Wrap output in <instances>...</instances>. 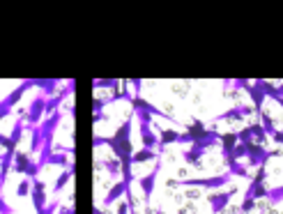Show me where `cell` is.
<instances>
[{
    "mask_svg": "<svg viewBox=\"0 0 283 214\" xmlns=\"http://www.w3.org/2000/svg\"><path fill=\"white\" fill-rule=\"evenodd\" d=\"M233 180L230 173H221V175H209V177H184V180H175L178 187L184 189H207V191H217L219 187H226Z\"/></svg>",
    "mask_w": 283,
    "mask_h": 214,
    "instance_id": "6da1fadb",
    "label": "cell"
},
{
    "mask_svg": "<svg viewBox=\"0 0 283 214\" xmlns=\"http://www.w3.org/2000/svg\"><path fill=\"white\" fill-rule=\"evenodd\" d=\"M159 170H161V157L154 159V168L150 170L148 175L138 177V187L143 191V200H145V207L150 209V200H152V194H154V185H157V177H159Z\"/></svg>",
    "mask_w": 283,
    "mask_h": 214,
    "instance_id": "7a4b0ae2",
    "label": "cell"
},
{
    "mask_svg": "<svg viewBox=\"0 0 283 214\" xmlns=\"http://www.w3.org/2000/svg\"><path fill=\"white\" fill-rule=\"evenodd\" d=\"M272 159L269 157V150L265 145H258V143H246V168H258V166H267V161Z\"/></svg>",
    "mask_w": 283,
    "mask_h": 214,
    "instance_id": "3957f363",
    "label": "cell"
},
{
    "mask_svg": "<svg viewBox=\"0 0 283 214\" xmlns=\"http://www.w3.org/2000/svg\"><path fill=\"white\" fill-rule=\"evenodd\" d=\"M249 115H254V106H251V104H235V106H230L228 111H224V113H219L217 118L212 120V127H217L219 122H230V120H242V118H249Z\"/></svg>",
    "mask_w": 283,
    "mask_h": 214,
    "instance_id": "277c9868",
    "label": "cell"
},
{
    "mask_svg": "<svg viewBox=\"0 0 283 214\" xmlns=\"http://www.w3.org/2000/svg\"><path fill=\"white\" fill-rule=\"evenodd\" d=\"M235 194H237V189L212 191V194H207V203H209V207H212V214H224L226 209H228V205H230V200H233Z\"/></svg>",
    "mask_w": 283,
    "mask_h": 214,
    "instance_id": "5b68a950",
    "label": "cell"
},
{
    "mask_svg": "<svg viewBox=\"0 0 283 214\" xmlns=\"http://www.w3.org/2000/svg\"><path fill=\"white\" fill-rule=\"evenodd\" d=\"M219 143H221V155H224V159H228V157L233 155L235 145L239 143V140H237V131H226V134H219Z\"/></svg>",
    "mask_w": 283,
    "mask_h": 214,
    "instance_id": "8992f818",
    "label": "cell"
},
{
    "mask_svg": "<svg viewBox=\"0 0 283 214\" xmlns=\"http://www.w3.org/2000/svg\"><path fill=\"white\" fill-rule=\"evenodd\" d=\"M203 155H205V150L200 148L198 143H191V148L182 152V159L187 161L189 166H198L200 168V159H203Z\"/></svg>",
    "mask_w": 283,
    "mask_h": 214,
    "instance_id": "52a82bcc",
    "label": "cell"
},
{
    "mask_svg": "<svg viewBox=\"0 0 283 214\" xmlns=\"http://www.w3.org/2000/svg\"><path fill=\"white\" fill-rule=\"evenodd\" d=\"M267 196V187L265 182H254V180H249V189L244 191V198H251V200H263Z\"/></svg>",
    "mask_w": 283,
    "mask_h": 214,
    "instance_id": "ba28073f",
    "label": "cell"
},
{
    "mask_svg": "<svg viewBox=\"0 0 283 214\" xmlns=\"http://www.w3.org/2000/svg\"><path fill=\"white\" fill-rule=\"evenodd\" d=\"M140 143H143L145 150L157 148V134H154L152 125H140Z\"/></svg>",
    "mask_w": 283,
    "mask_h": 214,
    "instance_id": "9c48e42d",
    "label": "cell"
},
{
    "mask_svg": "<svg viewBox=\"0 0 283 214\" xmlns=\"http://www.w3.org/2000/svg\"><path fill=\"white\" fill-rule=\"evenodd\" d=\"M122 196H124V182L120 180V182H115V185L109 189V194L104 196V207H111V205L118 203Z\"/></svg>",
    "mask_w": 283,
    "mask_h": 214,
    "instance_id": "30bf717a",
    "label": "cell"
},
{
    "mask_svg": "<svg viewBox=\"0 0 283 214\" xmlns=\"http://www.w3.org/2000/svg\"><path fill=\"white\" fill-rule=\"evenodd\" d=\"M30 164H32V159L25 152H14V157H12V168H14V173H25L30 168Z\"/></svg>",
    "mask_w": 283,
    "mask_h": 214,
    "instance_id": "8fae6325",
    "label": "cell"
},
{
    "mask_svg": "<svg viewBox=\"0 0 283 214\" xmlns=\"http://www.w3.org/2000/svg\"><path fill=\"white\" fill-rule=\"evenodd\" d=\"M74 173H76V164H74V161H69V166H67V168L62 170V175L58 177V182H55V187H53V191H55V194H60V191L65 189V187H67V182H69V180L74 177Z\"/></svg>",
    "mask_w": 283,
    "mask_h": 214,
    "instance_id": "7c38bea8",
    "label": "cell"
},
{
    "mask_svg": "<svg viewBox=\"0 0 283 214\" xmlns=\"http://www.w3.org/2000/svg\"><path fill=\"white\" fill-rule=\"evenodd\" d=\"M159 152H154V150H145V148H140L138 152H134L131 155V166L134 164H145V161H154V159H159Z\"/></svg>",
    "mask_w": 283,
    "mask_h": 214,
    "instance_id": "4fadbf2b",
    "label": "cell"
},
{
    "mask_svg": "<svg viewBox=\"0 0 283 214\" xmlns=\"http://www.w3.org/2000/svg\"><path fill=\"white\" fill-rule=\"evenodd\" d=\"M226 164H228V173L233 175H237V177H246V180H251V173H249V168L246 166H242L239 164V161H235L233 157H228V159H226Z\"/></svg>",
    "mask_w": 283,
    "mask_h": 214,
    "instance_id": "5bb4252c",
    "label": "cell"
},
{
    "mask_svg": "<svg viewBox=\"0 0 283 214\" xmlns=\"http://www.w3.org/2000/svg\"><path fill=\"white\" fill-rule=\"evenodd\" d=\"M101 168H106V173H109V177H115V175H120V161L118 159H106V161H97L94 164V170L99 173Z\"/></svg>",
    "mask_w": 283,
    "mask_h": 214,
    "instance_id": "9a60e30c",
    "label": "cell"
},
{
    "mask_svg": "<svg viewBox=\"0 0 283 214\" xmlns=\"http://www.w3.org/2000/svg\"><path fill=\"white\" fill-rule=\"evenodd\" d=\"M265 200H267L269 207H276V205H281L283 203V185L267 189V196H265Z\"/></svg>",
    "mask_w": 283,
    "mask_h": 214,
    "instance_id": "2e32d148",
    "label": "cell"
},
{
    "mask_svg": "<svg viewBox=\"0 0 283 214\" xmlns=\"http://www.w3.org/2000/svg\"><path fill=\"white\" fill-rule=\"evenodd\" d=\"M249 129H251V138H254V143L265 145V140H267V134H265V129L260 127V122H254V125H249Z\"/></svg>",
    "mask_w": 283,
    "mask_h": 214,
    "instance_id": "e0dca14e",
    "label": "cell"
},
{
    "mask_svg": "<svg viewBox=\"0 0 283 214\" xmlns=\"http://www.w3.org/2000/svg\"><path fill=\"white\" fill-rule=\"evenodd\" d=\"M258 120H260V127L265 129V134H267V136H272L274 131H276V125H274V120H272V115H269V113H265V111H263V113L258 115Z\"/></svg>",
    "mask_w": 283,
    "mask_h": 214,
    "instance_id": "ac0fdd59",
    "label": "cell"
},
{
    "mask_svg": "<svg viewBox=\"0 0 283 214\" xmlns=\"http://www.w3.org/2000/svg\"><path fill=\"white\" fill-rule=\"evenodd\" d=\"M233 157L235 161H239V159H244V157H246V143H237L235 145V150H233Z\"/></svg>",
    "mask_w": 283,
    "mask_h": 214,
    "instance_id": "d6986e66",
    "label": "cell"
},
{
    "mask_svg": "<svg viewBox=\"0 0 283 214\" xmlns=\"http://www.w3.org/2000/svg\"><path fill=\"white\" fill-rule=\"evenodd\" d=\"M30 189H32V182H30V180L25 177L23 182L19 185V189H16V196H19V198H23V196H28V194H30Z\"/></svg>",
    "mask_w": 283,
    "mask_h": 214,
    "instance_id": "ffe728a7",
    "label": "cell"
},
{
    "mask_svg": "<svg viewBox=\"0 0 283 214\" xmlns=\"http://www.w3.org/2000/svg\"><path fill=\"white\" fill-rule=\"evenodd\" d=\"M237 140H239V143H251V140H254V138H251V129H249V127L239 129L237 131Z\"/></svg>",
    "mask_w": 283,
    "mask_h": 214,
    "instance_id": "44dd1931",
    "label": "cell"
},
{
    "mask_svg": "<svg viewBox=\"0 0 283 214\" xmlns=\"http://www.w3.org/2000/svg\"><path fill=\"white\" fill-rule=\"evenodd\" d=\"M115 214H129V205L124 203V200H120V203H118V209H115Z\"/></svg>",
    "mask_w": 283,
    "mask_h": 214,
    "instance_id": "7402d4cb",
    "label": "cell"
},
{
    "mask_svg": "<svg viewBox=\"0 0 283 214\" xmlns=\"http://www.w3.org/2000/svg\"><path fill=\"white\" fill-rule=\"evenodd\" d=\"M269 138H272L276 145H283V131H278V129H276L272 136H269Z\"/></svg>",
    "mask_w": 283,
    "mask_h": 214,
    "instance_id": "603a6c76",
    "label": "cell"
},
{
    "mask_svg": "<svg viewBox=\"0 0 283 214\" xmlns=\"http://www.w3.org/2000/svg\"><path fill=\"white\" fill-rule=\"evenodd\" d=\"M187 196H189V198H194V200H196V198H200V191H189Z\"/></svg>",
    "mask_w": 283,
    "mask_h": 214,
    "instance_id": "cb8c5ba5",
    "label": "cell"
},
{
    "mask_svg": "<svg viewBox=\"0 0 283 214\" xmlns=\"http://www.w3.org/2000/svg\"><path fill=\"white\" fill-rule=\"evenodd\" d=\"M276 90H278V95L283 97V83H278V85H276Z\"/></svg>",
    "mask_w": 283,
    "mask_h": 214,
    "instance_id": "d4e9b609",
    "label": "cell"
},
{
    "mask_svg": "<svg viewBox=\"0 0 283 214\" xmlns=\"http://www.w3.org/2000/svg\"><path fill=\"white\" fill-rule=\"evenodd\" d=\"M276 104H278V106H281V109H283V97H278V99H276Z\"/></svg>",
    "mask_w": 283,
    "mask_h": 214,
    "instance_id": "484cf974",
    "label": "cell"
},
{
    "mask_svg": "<svg viewBox=\"0 0 283 214\" xmlns=\"http://www.w3.org/2000/svg\"><path fill=\"white\" fill-rule=\"evenodd\" d=\"M269 207V205H267ZM267 207H260V214H267Z\"/></svg>",
    "mask_w": 283,
    "mask_h": 214,
    "instance_id": "4316f807",
    "label": "cell"
},
{
    "mask_svg": "<svg viewBox=\"0 0 283 214\" xmlns=\"http://www.w3.org/2000/svg\"><path fill=\"white\" fill-rule=\"evenodd\" d=\"M152 214H164V209H157V212H152Z\"/></svg>",
    "mask_w": 283,
    "mask_h": 214,
    "instance_id": "83f0119b",
    "label": "cell"
},
{
    "mask_svg": "<svg viewBox=\"0 0 283 214\" xmlns=\"http://www.w3.org/2000/svg\"><path fill=\"white\" fill-rule=\"evenodd\" d=\"M178 214H187V209H180V212Z\"/></svg>",
    "mask_w": 283,
    "mask_h": 214,
    "instance_id": "f1b7e54d",
    "label": "cell"
}]
</instances>
